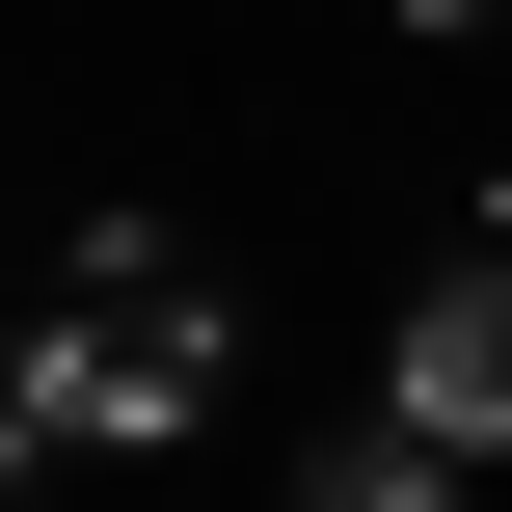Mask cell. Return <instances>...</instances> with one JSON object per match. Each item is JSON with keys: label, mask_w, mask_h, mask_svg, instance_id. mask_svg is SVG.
<instances>
[{"label": "cell", "mask_w": 512, "mask_h": 512, "mask_svg": "<svg viewBox=\"0 0 512 512\" xmlns=\"http://www.w3.org/2000/svg\"><path fill=\"white\" fill-rule=\"evenodd\" d=\"M405 432H432V459H486V432H512V189L459 216V270L405 297Z\"/></svg>", "instance_id": "7a4b0ae2"}, {"label": "cell", "mask_w": 512, "mask_h": 512, "mask_svg": "<svg viewBox=\"0 0 512 512\" xmlns=\"http://www.w3.org/2000/svg\"><path fill=\"white\" fill-rule=\"evenodd\" d=\"M189 405H216V270H189L162 216H81L54 351H27V459H135V432H189Z\"/></svg>", "instance_id": "6da1fadb"}, {"label": "cell", "mask_w": 512, "mask_h": 512, "mask_svg": "<svg viewBox=\"0 0 512 512\" xmlns=\"http://www.w3.org/2000/svg\"><path fill=\"white\" fill-rule=\"evenodd\" d=\"M324 512H459V459H432V432H351V459H324Z\"/></svg>", "instance_id": "3957f363"}, {"label": "cell", "mask_w": 512, "mask_h": 512, "mask_svg": "<svg viewBox=\"0 0 512 512\" xmlns=\"http://www.w3.org/2000/svg\"><path fill=\"white\" fill-rule=\"evenodd\" d=\"M405 27H486V0H405Z\"/></svg>", "instance_id": "277c9868"}]
</instances>
